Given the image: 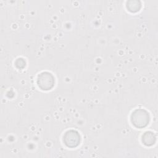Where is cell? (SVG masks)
Returning a JSON list of instances; mask_svg holds the SVG:
<instances>
[{"label":"cell","mask_w":158,"mask_h":158,"mask_svg":"<svg viewBox=\"0 0 158 158\" xmlns=\"http://www.w3.org/2000/svg\"><path fill=\"white\" fill-rule=\"evenodd\" d=\"M130 120L132 125L137 128H143L149 124L150 116L147 110L136 109L131 114Z\"/></svg>","instance_id":"obj_1"},{"label":"cell","mask_w":158,"mask_h":158,"mask_svg":"<svg viewBox=\"0 0 158 158\" xmlns=\"http://www.w3.org/2000/svg\"><path fill=\"white\" fill-rule=\"evenodd\" d=\"M36 83L41 89L44 91L50 90L54 86V77L49 72H42L38 75Z\"/></svg>","instance_id":"obj_2"},{"label":"cell","mask_w":158,"mask_h":158,"mask_svg":"<svg viewBox=\"0 0 158 158\" xmlns=\"http://www.w3.org/2000/svg\"><path fill=\"white\" fill-rule=\"evenodd\" d=\"M80 135L74 130L67 131L63 136V142L65 145L70 148L77 147L80 143Z\"/></svg>","instance_id":"obj_3"},{"label":"cell","mask_w":158,"mask_h":158,"mask_svg":"<svg viewBox=\"0 0 158 158\" xmlns=\"http://www.w3.org/2000/svg\"><path fill=\"white\" fill-rule=\"evenodd\" d=\"M142 143L146 146H151L155 144L156 141V136L155 134L151 131H148L143 133L141 138Z\"/></svg>","instance_id":"obj_4"},{"label":"cell","mask_w":158,"mask_h":158,"mask_svg":"<svg viewBox=\"0 0 158 158\" xmlns=\"http://www.w3.org/2000/svg\"><path fill=\"white\" fill-rule=\"evenodd\" d=\"M141 4L139 1H130L127 2V8L131 12H136L139 10Z\"/></svg>","instance_id":"obj_5"},{"label":"cell","mask_w":158,"mask_h":158,"mask_svg":"<svg viewBox=\"0 0 158 158\" xmlns=\"http://www.w3.org/2000/svg\"><path fill=\"white\" fill-rule=\"evenodd\" d=\"M15 65L19 69H23L25 67L26 62L25 60L23 58H18L15 61Z\"/></svg>","instance_id":"obj_6"}]
</instances>
